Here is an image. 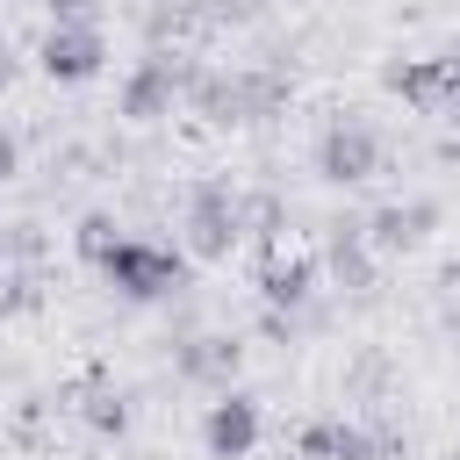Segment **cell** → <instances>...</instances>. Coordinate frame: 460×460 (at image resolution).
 Wrapping results in <instances>:
<instances>
[{"mask_svg": "<svg viewBox=\"0 0 460 460\" xmlns=\"http://www.w3.org/2000/svg\"><path fill=\"white\" fill-rule=\"evenodd\" d=\"M93 266H101L129 302H158V295H172V288L187 280V259L165 252V244H144V237H115Z\"/></svg>", "mask_w": 460, "mask_h": 460, "instance_id": "1", "label": "cell"}, {"mask_svg": "<svg viewBox=\"0 0 460 460\" xmlns=\"http://www.w3.org/2000/svg\"><path fill=\"white\" fill-rule=\"evenodd\" d=\"M101 58H108L101 22H50V36H43V72L50 79H93Z\"/></svg>", "mask_w": 460, "mask_h": 460, "instance_id": "2", "label": "cell"}, {"mask_svg": "<svg viewBox=\"0 0 460 460\" xmlns=\"http://www.w3.org/2000/svg\"><path fill=\"white\" fill-rule=\"evenodd\" d=\"M316 165H323V180H367V172H381V137L367 129V122H331L323 129V144H316Z\"/></svg>", "mask_w": 460, "mask_h": 460, "instance_id": "3", "label": "cell"}, {"mask_svg": "<svg viewBox=\"0 0 460 460\" xmlns=\"http://www.w3.org/2000/svg\"><path fill=\"white\" fill-rule=\"evenodd\" d=\"M201 438H208L216 460H244V453L259 446V402H252V395H223V402L208 410Z\"/></svg>", "mask_w": 460, "mask_h": 460, "instance_id": "4", "label": "cell"}, {"mask_svg": "<svg viewBox=\"0 0 460 460\" xmlns=\"http://www.w3.org/2000/svg\"><path fill=\"white\" fill-rule=\"evenodd\" d=\"M187 244L208 252V259L237 244V201H230L223 187H201V194H194V208H187Z\"/></svg>", "mask_w": 460, "mask_h": 460, "instance_id": "5", "label": "cell"}, {"mask_svg": "<svg viewBox=\"0 0 460 460\" xmlns=\"http://www.w3.org/2000/svg\"><path fill=\"white\" fill-rule=\"evenodd\" d=\"M201 101H208L223 122H259V115L280 101V86H273V79H216Z\"/></svg>", "mask_w": 460, "mask_h": 460, "instance_id": "6", "label": "cell"}, {"mask_svg": "<svg viewBox=\"0 0 460 460\" xmlns=\"http://www.w3.org/2000/svg\"><path fill=\"white\" fill-rule=\"evenodd\" d=\"M302 453H309V460H374L381 446H374L359 424H309V431H302Z\"/></svg>", "mask_w": 460, "mask_h": 460, "instance_id": "7", "label": "cell"}, {"mask_svg": "<svg viewBox=\"0 0 460 460\" xmlns=\"http://www.w3.org/2000/svg\"><path fill=\"white\" fill-rule=\"evenodd\" d=\"M309 288H316V266H309V259H273V266L259 273V295H266L273 309H302Z\"/></svg>", "mask_w": 460, "mask_h": 460, "instance_id": "8", "label": "cell"}, {"mask_svg": "<svg viewBox=\"0 0 460 460\" xmlns=\"http://www.w3.org/2000/svg\"><path fill=\"white\" fill-rule=\"evenodd\" d=\"M165 101H172V65H144V72L122 86V115H129V122L165 115Z\"/></svg>", "mask_w": 460, "mask_h": 460, "instance_id": "9", "label": "cell"}, {"mask_svg": "<svg viewBox=\"0 0 460 460\" xmlns=\"http://www.w3.org/2000/svg\"><path fill=\"white\" fill-rule=\"evenodd\" d=\"M424 223H431V208H424V201H410V208L395 201V208H381V216H374V244H388V252H395V244H417V237H424Z\"/></svg>", "mask_w": 460, "mask_h": 460, "instance_id": "10", "label": "cell"}, {"mask_svg": "<svg viewBox=\"0 0 460 460\" xmlns=\"http://www.w3.org/2000/svg\"><path fill=\"white\" fill-rule=\"evenodd\" d=\"M7 172H14V137L0 129V180H7Z\"/></svg>", "mask_w": 460, "mask_h": 460, "instance_id": "11", "label": "cell"}]
</instances>
